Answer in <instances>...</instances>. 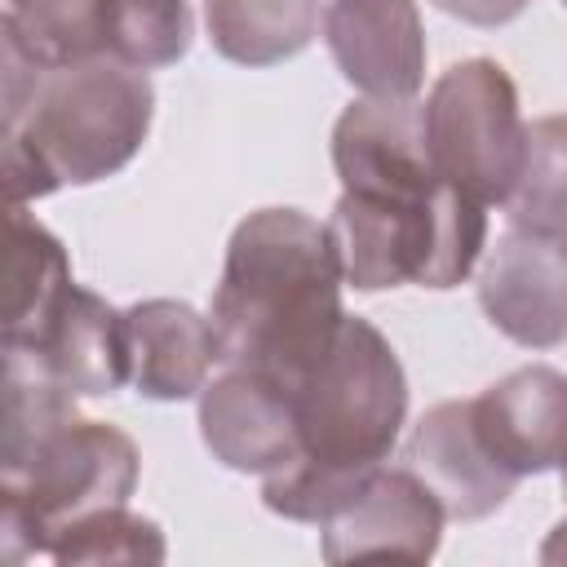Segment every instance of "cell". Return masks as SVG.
I'll list each match as a JSON object with an SVG mask.
<instances>
[{
  "instance_id": "obj_1",
  "label": "cell",
  "mask_w": 567,
  "mask_h": 567,
  "mask_svg": "<svg viewBox=\"0 0 567 567\" xmlns=\"http://www.w3.org/2000/svg\"><path fill=\"white\" fill-rule=\"evenodd\" d=\"M341 257L328 221L301 208H257L226 244L213 288L217 363L257 372L288 394L328 354L341 310Z\"/></svg>"
},
{
  "instance_id": "obj_2",
  "label": "cell",
  "mask_w": 567,
  "mask_h": 567,
  "mask_svg": "<svg viewBox=\"0 0 567 567\" xmlns=\"http://www.w3.org/2000/svg\"><path fill=\"white\" fill-rule=\"evenodd\" d=\"M142 474L137 443L75 412V399L27 359L4 354L0 416V558L27 563L111 505H128Z\"/></svg>"
},
{
  "instance_id": "obj_3",
  "label": "cell",
  "mask_w": 567,
  "mask_h": 567,
  "mask_svg": "<svg viewBox=\"0 0 567 567\" xmlns=\"http://www.w3.org/2000/svg\"><path fill=\"white\" fill-rule=\"evenodd\" d=\"M301 456L261 478V505L292 523H323L399 443L408 377L385 332L346 315L328 354L292 390Z\"/></svg>"
},
{
  "instance_id": "obj_4",
  "label": "cell",
  "mask_w": 567,
  "mask_h": 567,
  "mask_svg": "<svg viewBox=\"0 0 567 567\" xmlns=\"http://www.w3.org/2000/svg\"><path fill=\"white\" fill-rule=\"evenodd\" d=\"M151 120V75L128 62L84 58L44 66L31 102L4 120L9 204H31L62 186H93L115 177L142 151Z\"/></svg>"
},
{
  "instance_id": "obj_5",
  "label": "cell",
  "mask_w": 567,
  "mask_h": 567,
  "mask_svg": "<svg viewBox=\"0 0 567 567\" xmlns=\"http://www.w3.org/2000/svg\"><path fill=\"white\" fill-rule=\"evenodd\" d=\"M328 230L350 288L381 292L416 284L447 292L470 279L487 244V213L447 182L425 199H359L341 190Z\"/></svg>"
},
{
  "instance_id": "obj_6",
  "label": "cell",
  "mask_w": 567,
  "mask_h": 567,
  "mask_svg": "<svg viewBox=\"0 0 567 567\" xmlns=\"http://www.w3.org/2000/svg\"><path fill=\"white\" fill-rule=\"evenodd\" d=\"M439 177L470 199L505 204L527 155V124L509 71L492 58L452 62L421 102Z\"/></svg>"
},
{
  "instance_id": "obj_7",
  "label": "cell",
  "mask_w": 567,
  "mask_h": 567,
  "mask_svg": "<svg viewBox=\"0 0 567 567\" xmlns=\"http://www.w3.org/2000/svg\"><path fill=\"white\" fill-rule=\"evenodd\" d=\"M487 323L527 350L567 341V230L509 226L496 235L478 275Z\"/></svg>"
},
{
  "instance_id": "obj_8",
  "label": "cell",
  "mask_w": 567,
  "mask_h": 567,
  "mask_svg": "<svg viewBox=\"0 0 567 567\" xmlns=\"http://www.w3.org/2000/svg\"><path fill=\"white\" fill-rule=\"evenodd\" d=\"M443 523H447L443 505L408 465L403 470L377 465L319 523V549H323V563H332V567L354 563V558L425 563L439 554Z\"/></svg>"
},
{
  "instance_id": "obj_9",
  "label": "cell",
  "mask_w": 567,
  "mask_h": 567,
  "mask_svg": "<svg viewBox=\"0 0 567 567\" xmlns=\"http://www.w3.org/2000/svg\"><path fill=\"white\" fill-rule=\"evenodd\" d=\"M332 168L359 199H425L443 177L430 159L425 115L412 102H350L332 124Z\"/></svg>"
},
{
  "instance_id": "obj_10",
  "label": "cell",
  "mask_w": 567,
  "mask_h": 567,
  "mask_svg": "<svg viewBox=\"0 0 567 567\" xmlns=\"http://www.w3.org/2000/svg\"><path fill=\"white\" fill-rule=\"evenodd\" d=\"M323 44L350 89L412 102L425 84V27L416 0H328Z\"/></svg>"
},
{
  "instance_id": "obj_11",
  "label": "cell",
  "mask_w": 567,
  "mask_h": 567,
  "mask_svg": "<svg viewBox=\"0 0 567 567\" xmlns=\"http://www.w3.org/2000/svg\"><path fill=\"white\" fill-rule=\"evenodd\" d=\"M403 465L434 492L452 523L496 514L518 487V478L487 452L474 425V399H443L425 408L408 434Z\"/></svg>"
},
{
  "instance_id": "obj_12",
  "label": "cell",
  "mask_w": 567,
  "mask_h": 567,
  "mask_svg": "<svg viewBox=\"0 0 567 567\" xmlns=\"http://www.w3.org/2000/svg\"><path fill=\"white\" fill-rule=\"evenodd\" d=\"M199 439L235 474L266 478L301 456L292 394L244 368H226L199 390Z\"/></svg>"
},
{
  "instance_id": "obj_13",
  "label": "cell",
  "mask_w": 567,
  "mask_h": 567,
  "mask_svg": "<svg viewBox=\"0 0 567 567\" xmlns=\"http://www.w3.org/2000/svg\"><path fill=\"white\" fill-rule=\"evenodd\" d=\"M4 354L27 359L44 381L71 399H102L128 381V332L124 310L106 297L71 284L49 323L27 346H4Z\"/></svg>"
},
{
  "instance_id": "obj_14",
  "label": "cell",
  "mask_w": 567,
  "mask_h": 567,
  "mask_svg": "<svg viewBox=\"0 0 567 567\" xmlns=\"http://www.w3.org/2000/svg\"><path fill=\"white\" fill-rule=\"evenodd\" d=\"M474 425L487 452L514 474H549L567 465V372L549 363L514 368L474 394Z\"/></svg>"
},
{
  "instance_id": "obj_15",
  "label": "cell",
  "mask_w": 567,
  "mask_h": 567,
  "mask_svg": "<svg viewBox=\"0 0 567 567\" xmlns=\"http://www.w3.org/2000/svg\"><path fill=\"white\" fill-rule=\"evenodd\" d=\"M128 385L151 403H182L208 385L217 363L213 319L177 297H146L124 310Z\"/></svg>"
},
{
  "instance_id": "obj_16",
  "label": "cell",
  "mask_w": 567,
  "mask_h": 567,
  "mask_svg": "<svg viewBox=\"0 0 567 567\" xmlns=\"http://www.w3.org/2000/svg\"><path fill=\"white\" fill-rule=\"evenodd\" d=\"M9 288H4V319H0V346H27L49 323L58 301L66 297L71 257L62 239L27 213V204H9V261H4Z\"/></svg>"
},
{
  "instance_id": "obj_17",
  "label": "cell",
  "mask_w": 567,
  "mask_h": 567,
  "mask_svg": "<svg viewBox=\"0 0 567 567\" xmlns=\"http://www.w3.org/2000/svg\"><path fill=\"white\" fill-rule=\"evenodd\" d=\"M323 0H204V31L235 66H279L319 35Z\"/></svg>"
},
{
  "instance_id": "obj_18",
  "label": "cell",
  "mask_w": 567,
  "mask_h": 567,
  "mask_svg": "<svg viewBox=\"0 0 567 567\" xmlns=\"http://www.w3.org/2000/svg\"><path fill=\"white\" fill-rule=\"evenodd\" d=\"M195 40L186 0H102V58L137 71L173 66Z\"/></svg>"
},
{
  "instance_id": "obj_19",
  "label": "cell",
  "mask_w": 567,
  "mask_h": 567,
  "mask_svg": "<svg viewBox=\"0 0 567 567\" xmlns=\"http://www.w3.org/2000/svg\"><path fill=\"white\" fill-rule=\"evenodd\" d=\"M509 226L567 230V115H540L527 124V155L518 186L505 199Z\"/></svg>"
},
{
  "instance_id": "obj_20",
  "label": "cell",
  "mask_w": 567,
  "mask_h": 567,
  "mask_svg": "<svg viewBox=\"0 0 567 567\" xmlns=\"http://www.w3.org/2000/svg\"><path fill=\"white\" fill-rule=\"evenodd\" d=\"M164 554H168V545H164L159 523L133 514L128 505H111V509H97V514L71 523L49 549V558L62 567H111V563L155 567V563H164Z\"/></svg>"
},
{
  "instance_id": "obj_21",
  "label": "cell",
  "mask_w": 567,
  "mask_h": 567,
  "mask_svg": "<svg viewBox=\"0 0 567 567\" xmlns=\"http://www.w3.org/2000/svg\"><path fill=\"white\" fill-rule=\"evenodd\" d=\"M439 13L461 18L465 27H505L514 22L532 0H430Z\"/></svg>"
},
{
  "instance_id": "obj_22",
  "label": "cell",
  "mask_w": 567,
  "mask_h": 567,
  "mask_svg": "<svg viewBox=\"0 0 567 567\" xmlns=\"http://www.w3.org/2000/svg\"><path fill=\"white\" fill-rule=\"evenodd\" d=\"M540 563H567V518L545 536V545H540Z\"/></svg>"
},
{
  "instance_id": "obj_23",
  "label": "cell",
  "mask_w": 567,
  "mask_h": 567,
  "mask_svg": "<svg viewBox=\"0 0 567 567\" xmlns=\"http://www.w3.org/2000/svg\"><path fill=\"white\" fill-rule=\"evenodd\" d=\"M563 496H567V465H563Z\"/></svg>"
},
{
  "instance_id": "obj_24",
  "label": "cell",
  "mask_w": 567,
  "mask_h": 567,
  "mask_svg": "<svg viewBox=\"0 0 567 567\" xmlns=\"http://www.w3.org/2000/svg\"><path fill=\"white\" fill-rule=\"evenodd\" d=\"M4 4H22V0H4Z\"/></svg>"
},
{
  "instance_id": "obj_25",
  "label": "cell",
  "mask_w": 567,
  "mask_h": 567,
  "mask_svg": "<svg viewBox=\"0 0 567 567\" xmlns=\"http://www.w3.org/2000/svg\"><path fill=\"white\" fill-rule=\"evenodd\" d=\"M563 9H567V0H563Z\"/></svg>"
}]
</instances>
